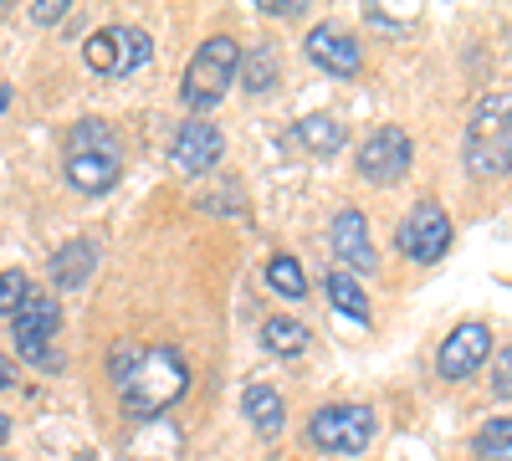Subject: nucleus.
Returning <instances> with one entry per match:
<instances>
[{"instance_id":"nucleus-1","label":"nucleus","mask_w":512,"mask_h":461,"mask_svg":"<svg viewBox=\"0 0 512 461\" xmlns=\"http://www.w3.org/2000/svg\"><path fill=\"white\" fill-rule=\"evenodd\" d=\"M185 390H190V364L180 359V349H169V344L139 349L134 369L118 380L123 415H134V421H154V415H164Z\"/></svg>"},{"instance_id":"nucleus-2","label":"nucleus","mask_w":512,"mask_h":461,"mask_svg":"<svg viewBox=\"0 0 512 461\" xmlns=\"http://www.w3.org/2000/svg\"><path fill=\"white\" fill-rule=\"evenodd\" d=\"M461 159L472 175H507L512 170V93H492L477 103L461 139Z\"/></svg>"},{"instance_id":"nucleus-3","label":"nucleus","mask_w":512,"mask_h":461,"mask_svg":"<svg viewBox=\"0 0 512 461\" xmlns=\"http://www.w3.org/2000/svg\"><path fill=\"white\" fill-rule=\"evenodd\" d=\"M236 67H241V47H236L231 36L200 41L190 67H185V77H180V103L190 113H210V108L226 98L231 82H236Z\"/></svg>"},{"instance_id":"nucleus-4","label":"nucleus","mask_w":512,"mask_h":461,"mask_svg":"<svg viewBox=\"0 0 512 461\" xmlns=\"http://www.w3.org/2000/svg\"><path fill=\"white\" fill-rule=\"evenodd\" d=\"M57 333H62V303L52 292H31V298L11 313V339H16L21 359H31L41 369H62V359L47 349Z\"/></svg>"},{"instance_id":"nucleus-5","label":"nucleus","mask_w":512,"mask_h":461,"mask_svg":"<svg viewBox=\"0 0 512 461\" xmlns=\"http://www.w3.org/2000/svg\"><path fill=\"white\" fill-rule=\"evenodd\" d=\"M82 57H88V67L103 72V77H134V72L149 67L154 41H149L139 26H103V31L88 36Z\"/></svg>"},{"instance_id":"nucleus-6","label":"nucleus","mask_w":512,"mask_h":461,"mask_svg":"<svg viewBox=\"0 0 512 461\" xmlns=\"http://www.w3.org/2000/svg\"><path fill=\"white\" fill-rule=\"evenodd\" d=\"M308 441L333 456H359L374 441V410L369 405H323L308 421Z\"/></svg>"},{"instance_id":"nucleus-7","label":"nucleus","mask_w":512,"mask_h":461,"mask_svg":"<svg viewBox=\"0 0 512 461\" xmlns=\"http://www.w3.org/2000/svg\"><path fill=\"white\" fill-rule=\"evenodd\" d=\"M395 246L410 262H441L451 251V216L436 200H415L400 221V231H395Z\"/></svg>"},{"instance_id":"nucleus-8","label":"nucleus","mask_w":512,"mask_h":461,"mask_svg":"<svg viewBox=\"0 0 512 461\" xmlns=\"http://www.w3.org/2000/svg\"><path fill=\"white\" fill-rule=\"evenodd\" d=\"M410 159H415L410 134L395 129V123H379V129L359 144V175L369 185H400L410 175Z\"/></svg>"},{"instance_id":"nucleus-9","label":"nucleus","mask_w":512,"mask_h":461,"mask_svg":"<svg viewBox=\"0 0 512 461\" xmlns=\"http://www.w3.org/2000/svg\"><path fill=\"white\" fill-rule=\"evenodd\" d=\"M226 154V134L216 129V123H205V118H190L185 129L169 139V170L195 180V175H210L221 164Z\"/></svg>"},{"instance_id":"nucleus-10","label":"nucleus","mask_w":512,"mask_h":461,"mask_svg":"<svg viewBox=\"0 0 512 461\" xmlns=\"http://www.w3.org/2000/svg\"><path fill=\"white\" fill-rule=\"evenodd\" d=\"M492 359V328L487 323H461L446 333V344L436 354V374L441 380H472V374Z\"/></svg>"},{"instance_id":"nucleus-11","label":"nucleus","mask_w":512,"mask_h":461,"mask_svg":"<svg viewBox=\"0 0 512 461\" xmlns=\"http://www.w3.org/2000/svg\"><path fill=\"white\" fill-rule=\"evenodd\" d=\"M62 175L82 195H103L123 175V149H62Z\"/></svg>"},{"instance_id":"nucleus-12","label":"nucleus","mask_w":512,"mask_h":461,"mask_svg":"<svg viewBox=\"0 0 512 461\" xmlns=\"http://www.w3.org/2000/svg\"><path fill=\"white\" fill-rule=\"evenodd\" d=\"M308 62L323 67V72H333V77H354L364 67V52H359V41L344 26L323 21V26L308 31Z\"/></svg>"},{"instance_id":"nucleus-13","label":"nucleus","mask_w":512,"mask_h":461,"mask_svg":"<svg viewBox=\"0 0 512 461\" xmlns=\"http://www.w3.org/2000/svg\"><path fill=\"white\" fill-rule=\"evenodd\" d=\"M338 262H344V272H374L379 267V251L369 241V221L364 211H354V205H344V211L333 216V231H328Z\"/></svg>"},{"instance_id":"nucleus-14","label":"nucleus","mask_w":512,"mask_h":461,"mask_svg":"<svg viewBox=\"0 0 512 461\" xmlns=\"http://www.w3.org/2000/svg\"><path fill=\"white\" fill-rule=\"evenodd\" d=\"M93 267H98V246L93 241H67L57 257L47 262V277H52L57 292H77L82 282L93 277Z\"/></svg>"},{"instance_id":"nucleus-15","label":"nucleus","mask_w":512,"mask_h":461,"mask_svg":"<svg viewBox=\"0 0 512 461\" xmlns=\"http://www.w3.org/2000/svg\"><path fill=\"white\" fill-rule=\"evenodd\" d=\"M241 415L251 421V431L256 436H282V426H287V405H282V390H272V385H246V395H241Z\"/></svg>"},{"instance_id":"nucleus-16","label":"nucleus","mask_w":512,"mask_h":461,"mask_svg":"<svg viewBox=\"0 0 512 461\" xmlns=\"http://www.w3.org/2000/svg\"><path fill=\"white\" fill-rule=\"evenodd\" d=\"M308 323H297V318H267L262 323V349L277 354V359H297V354H308Z\"/></svg>"},{"instance_id":"nucleus-17","label":"nucleus","mask_w":512,"mask_h":461,"mask_svg":"<svg viewBox=\"0 0 512 461\" xmlns=\"http://www.w3.org/2000/svg\"><path fill=\"white\" fill-rule=\"evenodd\" d=\"M292 139L303 144L308 154H338L344 149V129L328 118V113H308V118H297L292 123Z\"/></svg>"},{"instance_id":"nucleus-18","label":"nucleus","mask_w":512,"mask_h":461,"mask_svg":"<svg viewBox=\"0 0 512 461\" xmlns=\"http://www.w3.org/2000/svg\"><path fill=\"white\" fill-rule=\"evenodd\" d=\"M267 287L277 292V298H287V303H303V298H308V272H303V262H297L292 251H277V257H267Z\"/></svg>"},{"instance_id":"nucleus-19","label":"nucleus","mask_w":512,"mask_h":461,"mask_svg":"<svg viewBox=\"0 0 512 461\" xmlns=\"http://www.w3.org/2000/svg\"><path fill=\"white\" fill-rule=\"evenodd\" d=\"M277 52L272 47H251L246 57H241V67H236V82L246 93H272L277 88Z\"/></svg>"},{"instance_id":"nucleus-20","label":"nucleus","mask_w":512,"mask_h":461,"mask_svg":"<svg viewBox=\"0 0 512 461\" xmlns=\"http://www.w3.org/2000/svg\"><path fill=\"white\" fill-rule=\"evenodd\" d=\"M323 292L333 298V308L338 313H349L354 323H369V298L359 292V282H354V272H344V267H333L328 277H323Z\"/></svg>"},{"instance_id":"nucleus-21","label":"nucleus","mask_w":512,"mask_h":461,"mask_svg":"<svg viewBox=\"0 0 512 461\" xmlns=\"http://www.w3.org/2000/svg\"><path fill=\"white\" fill-rule=\"evenodd\" d=\"M472 456L477 461H512V415H497V421H487L477 431Z\"/></svg>"},{"instance_id":"nucleus-22","label":"nucleus","mask_w":512,"mask_h":461,"mask_svg":"<svg viewBox=\"0 0 512 461\" xmlns=\"http://www.w3.org/2000/svg\"><path fill=\"white\" fill-rule=\"evenodd\" d=\"M67 149H118V139L103 118H82L67 129Z\"/></svg>"},{"instance_id":"nucleus-23","label":"nucleus","mask_w":512,"mask_h":461,"mask_svg":"<svg viewBox=\"0 0 512 461\" xmlns=\"http://www.w3.org/2000/svg\"><path fill=\"white\" fill-rule=\"evenodd\" d=\"M26 298H31V277L26 272H0V313L11 318Z\"/></svg>"},{"instance_id":"nucleus-24","label":"nucleus","mask_w":512,"mask_h":461,"mask_svg":"<svg viewBox=\"0 0 512 461\" xmlns=\"http://www.w3.org/2000/svg\"><path fill=\"white\" fill-rule=\"evenodd\" d=\"M492 395L497 400H512V344L492 354Z\"/></svg>"},{"instance_id":"nucleus-25","label":"nucleus","mask_w":512,"mask_h":461,"mask_svg":"<svg viewBox=\"0 0 512 461\" xmlns=\"http://www.w3.org/2000/svg\"><path fill=\"white\" fill-rule=\"evenodd\" d=\"M67 0H36V6H31V21L36 26H57V21H67Z\"/></svg>"},{"instance_id":"nucleus-26","label":"nucleus","mask_w":512,"mask_h":461,"mask_svg":"<svg viewBox=\"0 0 512 461\" xmlns=\"http://www.w3.org/2000/svg\"><path fill=\"white\" fill-rule=\"evenodd\" d=\"M303 6H308V0H256V11H262V16H297Z\"/></svg>"},{"instance_id":"nucleus-27","label":"nucleus","mask_w":512,"mask_h":461,"mask_svg":"<svg viewBox=\"0 0 512 461\" xmlns=\"http://www.w3.org/2000/svg\"><path fill=\"white\" fill-rule=\"evenodd\" d=\"M16 380H21V369L11 359H0V385H16Z\"/></svg>"},{"instance_id":"nucleus-28","label":"nucleus","mask_w":512,"mask_h":461,"mask_svg":"<svg viewBox=\"0 0 512 461\" xmlns=\"http://www.w3.org/2000/svg\"><path fill=\"white\" fill-rule=\"evenodd\" d=\"M6 441H11V415L0 410V446H6Z\"/></svg>"}]
</instances>
